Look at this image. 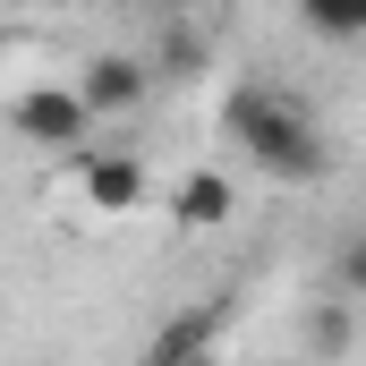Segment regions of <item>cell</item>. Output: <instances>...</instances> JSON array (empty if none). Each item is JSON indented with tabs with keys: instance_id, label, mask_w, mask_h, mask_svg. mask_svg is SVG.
Wrapping results in <instances>:
<instances>
[{
	"instance_id": "cell-4",
	"label": "cell",
	"mask_w": 366,
	"mask_h": 366,
	"mask_svg": "<svg viewBox=\"0 0 366 366\" xmlns=\"http://www.w3.org/2000/svg\"><path fill=\"white\" fill-rule=\"evenodd\" d=\"M77 179H86L94 213H137V204L154 196V179H145L137 154H77Z\"/></svg>"
},
{
	"instance_id": "cell-2",
	"label": "cell",
	"mask_w": 366,
	"mask_h": 366,
	"mask_svg": "<svg viewBox=\"0 0 366 366\" xmlns=\"http://www.w3.org/2000/svg\"><path fill=\"white\" fill-rule=\"evenodd\" d=\"M9 119H17V137H26V145H51V154H77V145H86V128L102 119V111L86 102V86H26Z\"/></svg>"
},
{
	"instance_id": "cell-5",
	"label": "cell",
	"mask_w": 366,
	"mask_h": 366,
	"mask_svg": "<svg viewBox=\"0 0 366 366\" xmlns=\"http://www.w3.org/2000/svg\"><path fill=\"white\" fill-rule=\"evenodd\" d=\"M171 222H179V230H222V222H230V179H222V171H187L179 196H171Z\"/></svg>"
},
{
	"instance_id": "cell-1",
	"label": "cell",
	"mask_w": 366,
	"mask_h": 366,
	"mask_svg": "<svg viewBox=\"0 0 366 366\" xmlns=\"http://www.w3.org/2000/svg\"><path fill=\"white\" fill-rule=\"evenodd\" d=\"M222 137L281 187H307L324 171V137H315V119L298 111V94L264 86V77H239V86L222 94Z\"/></svg>"
},
{
	"instance_id": "cell-10",
	"label": "cell",
	"mask_w": 366,
	"mask_h": 366,
	"mask_svg": "<svg viewBox=\"0 0 366 366\" xmlns=\"http://www.w3.org/2000/svg\"><path fill=\"white\" fill-rule=\"evenodd\" d=\"M332 273H341L350 298H366V230H350V247H341V264H332Z\"/></svg>"
},
{
	"instance_id": "cell-9",
	"label": "cell",
	"mask_w": 366,
	"mask_h": 366,
	"mask_svg": "<svg viewBox=\"0 0 366 366\" xmlns=\"http://www.w3.org/2000/svg\"><path fill=\"white\" fill-rule=\"evenodd\" d=\"M162 69H171V77H196V69H204V51H196V34H179V26L162 34Z\"/></svg>"
},
{
	"instance_id": "cell-8",
	"label": "cell",
	"mask_w": 366,
	"mask_h": 366,
	"mask_svg": "<svg viewBox=\"0 0 366 366\" xmlns=\"http://www.w3.org/2000/svg\"><path fill=\"white\" fill-rule=\"evenodd\" d=\"M350 341H358V315L350 307H315L307 315V350H350Z\"/></svg>"
},
{
	"instance_id": "cell-7",
	"label": "cell",
	"mask_w": 366,
	"mask_h": 366,
	"mask_svg": "<svg viewBox=\"0 0 366 366\" xmlns=\"http://www.w3.org/2000/svg\"><path fill=\"white\" fill-rule=\"evenodd\" d=\"M298 26L324 43H366V0H298Z\"/></svg>"
},
{
	"instance_id": "cell-3",
	"label": "cell",
	"mask_w": 366,
	"mask_h": 366,
	"mask_svg": "<svg viewBox=\"0 0 366 366\" xmlns=\"http://www.w3.org/2000/svg\"><path fill=\"white\" fill-rule=\"evenodd\" d=\"M77 86H86V102L102 111V119H119V111H137V102L154 94V69H145L137 51H94Z\"/></svg>"
},
{
	"instance_id": "cell-6",
	"label": "cell",
	"mask_w": 366,
	"mask_h": 366,
	"mask_svg": "<svg viewBox=\"0 0 366 366\" xmlns=\"http://www.w3.org/2000/svg\"><path fill=\"white\" fill-rule=\"evenodd\" d=\"M213 341H222V315H204V307H196V315H179L171 332H154V341H145V366H179V358H196V350H213Z\"/></svg>"
}]
</instances>
